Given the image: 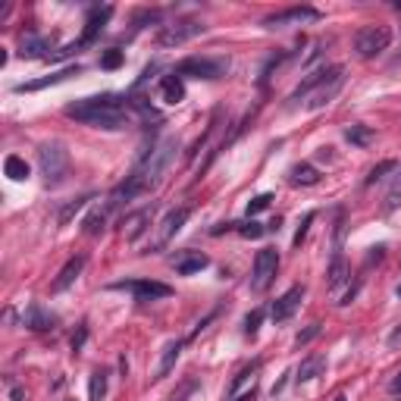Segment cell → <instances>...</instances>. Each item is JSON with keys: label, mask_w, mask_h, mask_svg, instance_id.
Here are the masks:
<instances>
[{"label": "cell", "mask_w": 401, "mask_h": 401, "mask_svg": "<svg viewBox=\"0 0 401 401\" xmlns=\"http://www.w3.org/2000/svg\"><path fill=\"white\" fill-rule=\"evenodd\" d=\"M66 116L75 123L95 126V129H126L129 126V110L116 95H97L82 97L66 107Z\"/></svg>", "instance_id": "obj_1"}, {"label": "cell", "mask_w": 401, "mask_h": 401, "mask_svg": "<svg viewBox=\"0 0 401 401\" xmlns=\"http://www.w3.org/2000/svg\"><path fill=\"white\" fill-rule=\"evenodd\" d=\"M176 150H179V141L176 138H164L160 144H154V148L144 154V160L141 164L132 170V176L141 182V188L144 191H150V188H157V185L164 182V176H166V170L173 166V160H176Z\"/></svg>", "instance_id": "obj_2"}, {"label": "cell", "mask_w": 401, "mask_h": 401, "mask_svg": "<svg viewBox=\"0 0 401 401\" xmlns=\"http://www.w3.org/2000/svg\"><path fill=\"white\" fill-rule=\"evenodd\" d=\"M38 166L48 185H60L69 173V150L60 141H44L38 148Z\"/></svg>", "instance_id": "obj_3"}, {"label": "cell", "mask_w": 401, "mask_h": 401, "mask_svg": "<svg viewBox=\"0 0 401 401\" xmlns=\"http://www.w3.org/2000/svg\"><path fill=\"white\" fill-rule=\"evenodd\" d=\"M389 44H392V28L389 26H367V28H360L358 38H354V50L364 60L380 57L382 50H389Z\"/></svg>", "instance_id": "obj_4"}, {"label": "cell", "mask_w": 401, "mask_h": 401, "mask_svg": "<svg viewBox=\"0 0 401 401\" xmlns=\"http://www.w3.org/2000/svg\"><path fill=\"white\" fill-rule=\"evenodd\" d=\"M197 35H204V26L197 19H176L157 32V44H160V48H179V44L191 41Z\"/></svg>", "instance_id": "obj_5"}, {"label": "cell", "mask_w": 401, "mask_h": 401, "mask_svg": "<svg viewBox=\"0 0 401 401\" xmlns=\"http://www.w3.org/2000/svg\"><path fill=\"white\" fill-rule=\"evenodd\" d=\"M276 270H279V254L273 251V248H264V251H257V257H254V270H251V288L254 292H266L270 288V282L276 279Z\"/></svg>", "instance_id": "obj_6"}, {"label": "cell", "mask_w": 401, "mask_h": 401, "mask_svg": "<svg viewBox=\"0 0 401 401\" xmlns=\"http://www.w3.org/2000/svg\"><path fill=\"white\" fill-rule=\"evenodd\" d=\"M226 72L223 60H211V57H188L176 66V75H191V79H219Z\"/></svg>", "instance_id": "obj_7"}, {"label": "cell", "mask_w": 401, "mask_h": 401, "mask_svg": "<svg viewBox=\"0 0 401 401\" xmlns=\"http://www.w3.org/2000/svg\"><path fill=\"white\" fill-rule=\"evenodd\" d=\"M188 213H191V207H173L170 213H166L164 219H160V229H157V238H154V251H160V248H166L176 238V232L185 226V219H188Z\"/></svg>", "instance_id": "obj_8"}, {"label": "cell", "mask_w": 401, "mask_h": 401, "mask_svg": "<svg viewBox=\"0 0 401 401\" xmlns=\"http://www.w3.org/2000/svg\"><path fill=\"white\" fill-rule=\"evenodd\" d=\"M113 288H126L138 301H157V298H170L173 288L166 282H154V279H129V282H116Z\"/></svg>", "instance_id": "obj_9"}, {"label": "cell", "mask_w": 401, "mask_h": 401, "mask_svg": "<svg viewBox=\"0 0 401 401\" xmlns=\"http://www.w3.org/2000/svg\"><path fill=\"white\" fill-rule=\"evenodd\" d=\"M320 19V10L313 7H288V10H279V13H270L264 19L266 28H286V26H301V22H317Z\"/></svg>", "instance_id": "obj_10"}, {"label": "cell", "mask_w": 401, "mask_h": 401, "mask_svg": "<svg viewBox=\"0 0 401 401\" xmlns=\"http://www.w3.org/2000/svg\"><path fill=\"white\" fill-rule=\"evenodd\" d=\"M342 82H345V69L333 66V69H329V75H326V82L313 88V95H311V101H307V107L317 110V107H323V104H329L335 97V91L342 88Z\"/></svg>", "instance_id": "obj_11"}, {"label": "cell", "mask_w": 401, "mask_h": 401, "mask_svg": "<svg viewBox=\"0 0 401 401\" xmlns=\"http://www.w3.org/2000/svg\"><path fill=\"white\" fill-rule=\"evenodd\" d=\"M110 13H113V10H110V7H95V10H91L88 26H85L82 38H79V41H75V44H69L66 50H60V57H66V54H72V50H79V48H85V44H91V41H95V38H97V32H101V28H104V22L110 19Z\"/></svg>", "instance_id": "obj_12"}, {"label": "cell", "mask_w": 401, "mask_h": 401, "mask_svg": "<svg viewBox=\"0 0 401 401\" xmlns=\"http://www.w3.org/2000/svg\"><path fill=\"white\" fill-rule=\"evenodd\" d=\"M301 298H304V286H292L288 288L282 298L273 304V311H270V317H273V323H286L288 317H292L295 311H298V304H301Z\"/></svg>", "instance_id": "obj_13"}, {"label": "cell", "mask_w": 401, "mask_h": 401, "mask_svg": "<svg viewBox=\"0 0 401 401\" xmlns=\"http://www.w3.org/2000/svg\"><path fill=\"white\" fill-rule=\"evenodd\" d=\"M82 270H85V257H82V254L69 257L66 264H63V270L57 273V279H54V286H50V288H54V292H66V288L72 286L75 279L82 276Z\"/></svg>", "instance_id": "obj_14"}, {"label": "cell", "mask_w": 401, "mask_h": 401, "mask_svg": "<svg viewBox=\"0 0 401 401\" xmlns=\"http://www.w3.org/2000/svg\"><path fill=\"white\" fill-rule=\"evenodd\" d=\"M26 326L32 333H50V329H57V317L50 311H44L41 304H32L26 311Z\"/></svg>", "instance_id": "obj_15"}, {"label": "cell", "mask_w": 401, "mask_h": 401, "mask_svg": "<svg viewBox=\"0 0 401 401\" xmlns=\"http://www.w3.org/2000/svg\"><path fill=\"white\" fill-rule=\"evenodd\" d=\"M160 101L166 104H182L185 101V85H182V75H164L160 79Z\"/></svg>", "instance_id": "obj_16"}, {"label": "cell", "mask_w": 401, "mask_h": 401, "mask_svg": "<svg viewBox=\"0 0 401 401\" xmlns=\"http://www.w3.org/2000/svg\"><path fill=\"white\" fill-rule=\"evenodd\" d=\"M207 264H211V260H207V254L188 251V254H182V257L176 260V273H179V276H191V273H201Z\"/></svg>", "instance_id": "obj_17"}, {"label": "cell", "mask_w": 401, "mask_h": 401, "mask_svg": "<svg viewBox=\"0 0 401 401\" xmlns=\"http://www.w3.org/2000/svg\"><path fill=\"white\" fill-rule=\"evenodd\" d=\"M326 370V358L323 354H311V358L301 360V367H298V382H311L317 380L320 373Z\"/></svg>", "instance_id": "obj_18"}, {"label": "cell", "mask_w": 401, "mask_h": 401, "mask_svg": "<svg viewBox=\"0 0 401 401\" xmlns=\"http://www.w3.org/2000/svg\"><path fill=\"white\" fill-rule=\"evenodd\" d=\"M44 50H48V41H44L41 35L26 32V35L19 38V54L28 57V60H35V57H44Z\"/></svg>", "instance_id": "obj_19"}, {"label": "cell", "mask_w": 401, "mask_h": 401, "mask_svg": "<svg viewBox=\"0 0 401 401\" xmlns=\"http://www.w3.org/2000/svg\"><path fill=\"white\" fill-rule=\"evenodd\" d=\"M179 354H182V342H170V345L164 348V360H160V367H157V376L154 380H166L170 376V370L176 367V360H179Z\"/></svg>", "instance_id": "obj_20"}, {"label": "cell", "mask_w": 401, "mask_h": 401, "mask_svg": "<svg viewBox=\"0 0 401 401\" xmlns=\"http://www.w3.org/2000/svg\"><path fill=\"white\" fill-rule=\"evenodd\" d=\"M148 223H150V211H148V207H144V211H138V213H132V217H126L123 219L126 238H138L144 229H148Z\"/></svg>", "instance_id": "obj_21"}, {"label": "cell", "mask_w": 401, "mask_h": 401, "mask_svg": "<svg viewBox=\"0 0 401 401\" xmlns=\"http://www.w3.org/2000/svg\"><path fill=\"white\" fill-rule=\"evenodd\" d=\"M345 279H348V264H345V257L335 251L333 254V264H329V270H326V286L329 288H339Z\"/></svg>", "instance_id": "obj_22"}, {"label": "cell", "mask_w": 401, "mask_h": 401, "mask_svg": "<svg viewBox=\"0 0 401 401\" xmlns=\"http://www.w3.org/2000/svg\"><path fill=\"white\" fill-rule=\"evenodd\" d=\"M107 217H110V211L107 207H97V211H91L88 217H85V235H101L104 229H107Z\"/></svg>", "instance_id": "obj_23"}, {"label": "cell", "mask_w": 401, "mask_h": 401, "mask_svg": "<svg viewBox=\"0 0 401 401\" xmlns=\"http://www.w3.org/2000/svg\"><path fill=\"white\" fill-rule=\"evenodd\" d=\"M257 370H260V360H254V364H248V367H242V370H238V373H235V380L229 382V398H235V395H238V389L245 386L248 380H254V376H257Z\"/></svg>", "instance_id": "obj_24"}, {"label": "cell", "mask_w": 401, "mask_h": 401, "mask_svg": "<svg viewBox=\"0 0 401 401\" xmlns=\"http://www.w3.org/2000/svg\"><path fill=\"white\" fill-rule=\"evenodd\" d=\"M3 170H7V176L13 179V182H26V179H28V164L22 160V157H16V154H10V157H7Z\"/></svg>", "instance_id": "obj_25"}, {"label": "cell", "mask_w": 401, "mask_h": 401, "mask_svg": "<svg viewBox=\"0 0 401 401\" xmlns=\"http://www.w3.org/2000/svg\"><path fill=\"white\" fill-rule=\"evenodd\" d=\"M317 182H320V173L311 164L292 166V185H317Z\"/></svg>", "instance_id": "obj_26"}, {"label": "cell", "mask_w": 401, "mask_h": 401, "mask_svg": "<svg viewBox=\"0 0 401 401\" xmlns=\"http://www.w3.org/2000/svg\"><path fill=\"white\" fill-rule=\"evenodd\" d=\"M107 395V370H95L88 382V401H104Z\"/></svg>", "instance_id": "obj_27"}, {"label": "cell", "mask_w": 401, "mask_h": 401, "mask_svg": "<svg viewBox=\"0 0 401 401\" xmlns=\"http://www.w3.org/2000/svg\"><path fill=\"white\" fill-rule=\"evenodd\" d=\"M398 204H401V166L395 170V179H392V185H389V191H386V204H382V211L392 213Z\"/></svg>", "instance_id": "obj_28"}, {"label": "cell", "mask_w": 401, "mask_h": 401, "mask_svg": "<svg viewBox=\"0 0 401 401\" xmlns=\"http://www.w3.org/2000/svg\"><path fill=\"white\" fill-rule=\"evenodd\" d=\"M345 138H348L351 144H358V148H367L370 138H373V132H370L367 126H348V129H345Z\"/></svg>", "instance_id": "obj_29"}, {"label": "cell", "mask_w": 401, "mask_h": 401, "mask_svg": "<svg viewBox=\"0 0 401 401\" xmlns=\"http://www.w3.org/2000/svg\"><path fill=\"white\" fill-rule=\"evenodd\" d=\"M88 201H91L88 195H82V197H75V201H69V204H66V207H63V211H60V226H66L69 219L75 217V213H79V211H82L85 204H88Z\"/></svg>", "instance_id": "obj_30"}, {"label": "cell", "mask_w": 401, "mask_h": 401, "mask_svg": "<svg viewBox=\"0 0 401 401\" xmlns=\"http://www.w3.org/2000/svg\"><path fill=\"white\" fill-rule=\"evenodd\" d=\"M395 170H398V164H395V160H382V164H376L373 170L367 173V185L380 182V179H386V173H395Z\"/></svg>", "instance_id": "obj_31"}, {"label": "cell", "mask_w": 401, "mask_h": 401, "mask_svg": "<svg viewBox=\"0 0 401 401\" xmlns=\"http://www.w3.org/2000/svg\"><path fill=\"white\" fill-rule=\"evenodd\" d=\"M235 232H238L242 238H260L266 229H264L260 223H254V219H245V223H235Z\"/></svg>", "instance_id": "obj_32"}, {"label": "cell", "mask_w": 401, "mask_h": 401, "mask_svg": "<svg viewBox=\"0 0 401 401\" xmlns=\"http://www.w3.org/2000/svg\"><path fill=\"white\" fill-rule=\"evenodd\" d=\"M123 50H116V48H110V50H104L101 54V69H119L123 66Z\"/></svg>", "instance_id": "obj_33"}, {"label": "cell", "mask_w": 401, "mask_h": 401, "mask_svg": "<svg viewBox=\"0 0 401 401\" xmlns=\"http://www.w3.org/2000/svg\"><path fill=\"white\" fill-rule=\"evenodd\" d=\"M85 339H88V323H79V329L72 333V339H69V348H72L75 354L85 348Z\"/></svg>", "instance_id": "obj_34"}, {"label": "cell", "mask_w": 401, "mask_h": 401, "mask_svg": "<svg viewBox=\"0 0 401 401\" xmlns=\"http://www.w3.org/2000/svg\"><path fill=\"white\" fill-rule=\"evenodd\" d=\"M260 320H264V311H251L245 317V335H257V329H260Z\"/></svg>", "instance_id": "obj_35"}, {"label": "cell", "mask_w": 401, "mask_h": 401, "mask_svg": "<svg viewBox=\"0 0 401 401\" xmlns=\"http://www.w3.org/2000/svg\"><path fill=\"white\" fill-rule=\"evenodd\" d=\"M313 223V213H304V219H301V226H298V232H295V238H292V245L295 248H301V242L307 238V226Z\"/></svg>", "instance_id": "obj_36"}, {"label": "cell", "mask_w": 401, "mask_h": 401, "mask_svg": "<svg viewBox=\"0 0 401 401\" xmlns=\"http://www.w3.org/2000/svg\"><path fill=\"white\" fill-rule=\"evenodd\" d=\"M320 335V323H311V326L304 329V333H298V339H295V345H307L311 339H317Z\"/></svg>", "instance_id": "obj_37"}, {"label": "cell", "mask_w": 401, "mask_h": 401, "mask_svg": "<svg viewBox=\"0 0 401 401\" xmlns=\"http://www.w3.org/2000/svg\"><path fill=\"white\" fill-rule=\"evenodd\" d=\"M270 201H273L270 195H257V197L251 201V204H248V213H260V211H266V207H270Z\"/></svg>", "instance_id": "obj_38"}, {"label": "cell", "mask_w": 401, "mask_h": 401, "mask_svg": "<svg viewBox=\"0 0 401 401\" xmlns=\"http://www.w3.org/2000/svg\"><path fill=\"white\" fill-rule=\"evenodd\" d=\"M195 392V382H185L182 386V392H179V398H173V401H188V395Z\"/></svg>", "instance_id": "obj_39"}, {"label": "cell", "mask_w": 401, "mask_h": 401, "mask_svg": "<svg viewBox=\"0 0 401 401\" xmlns=\"http://www.w3.org/2000/svg\"><path fill=\"white\" fill-rule=\"evenodd\" d=\"M389 392H392V395H401V373L395 376L392 382H389Z\"/></svg>", "instance_id": "obj_40"}, {"label": "cell", "mask_w": 401, "mask_h": 401, "mask_svg": "<svg viewBox=\"0 0 401 401\" xmlns=\"http://www.w3.org/2000/svg\"><path fill=\"white\" fill-rule=\"evenodd\" d=\"M389 345H392V348H398V345H401V326L395 329L392 335H389Z\"/></svg>", "instance_id": "obj_41"}, {"label": "cell", "mask_w": 401, "mask_h": 401, "mask_svg": "<svg viewBox=\"0 0 401 401\" xmlns=\"http://www.w3.org/2000/svg\"><path fill=\"white\" fill-rule=\"evenodd\" d=\"M232 401H254V386H251V392H245V395H235Z\"/></svg>", "instance_id": "obj_42"}, {"label": "cell", "mask_w": 401, "mask_h": 401, "mask_svg": "<svg viewBox=\"0 0 401 401\" xmlns=\"http://www.w3.org/2000/svg\"><path fill=\"white\" fill-rule=\"evenodd\" d=\"M395 292H398V298H401V286H398V288H395Z\"/></svg>", "instance_id": "obj_43"}, {"label": "cell", "mask_w": 401, "mask_h": 401, "mask_svg": "<svg viewBox=\"0 0 401 401\" xmlns=\"http://www.w3.org/2000/svg\"><path fill=\"white\" fill-rule=\"evenodd\" d=\"M398 60H401V57H398Z\"/></svg>", "instance_id": "obj_44"}]
</instances>
